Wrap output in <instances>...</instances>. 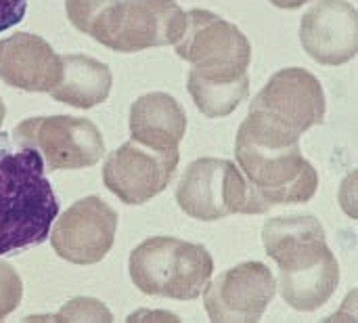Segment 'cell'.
<instances>
[{"mask_svg":"<svg viewBox=\"0 0 358 323\" xmlns=\"http://www.w3.org/2000/svg\"><path fill=\"white\" fill-rule=\"evenodd\" d=\"M235 153L248 181L254 214L273 206L304 204L319 187L315 166L300 151V137L250 111L239 126Z\"/></svg>","mask_w":358,"mask_h":323,"instance_id":"obj_1","label":"cell"},{"mask_svg":"<svg viewBox=\"0 0 358 323\" xmlns=\"http://www.w3.org/2000/svg\"><path fill=\"white\" fill-rule=\"evenodd\" d=\"M266 254L279 265V292L296 311H317L336 294L340 265L315 217H277L262 229Z\"/></svg>","mask_w":358,"mask_h":323,"instance_id":"obj_2","label":"cell"},{"mask_svg":"<svg viewBox=\"0 0 358 323\" xmlns=\"http://www.w3.org/2000/svg\"><path fill=\"white\" fill-rule=\"evenodd\" d=\"M59 202L44 177V160L31 149L0 160V256L46 242Z\"/></svg>","mask_w":358,"mask_h":323,"instance_id":"obj_3","label":"cell"},{"mask_svg":"<svg viewBox=\"0 0 358 323\" xmlns=\"http://www.w3.org/2000/svg\"><path fill=\"white\" fill-rule=\"evenodd\" d=\"M128 269L143 294L195 301L212 277L214 261L199 244L178 238H151L132 250Z\"/></svg>","mask_w":358,"mask_h":323,"instance_id":"obj_4","label":"cell"},{"mask_svg":"<svg viewBox=\"0 0 358 323\" xmlns=\"http://www.w3.org/2000/svg\"><path fill=\"white\" fill-rule=\"evenodd\" d=\"M174 46L178 57L193 65L189 71L191 78L206 82H237L248 76L252 61L248 36L235 23L212 11H189L185 32Z\"/></svg>","mask_w":358,"mask_h":323,"instance_id":"obj_5","label":"cell"},{"mask_svg":"<svg viewBox=\"0 0 358 323\" xmlns=\"http://www.w3.org/2000/svg\"><path fill=\"white\" fill-rule=\"evenodd\" d=\"M182 212L197 221H220L231 214H254L252 193L241 170L218 158H199L176 187Z\"/></svg>","mask_w":358,"mask_h":323,"instance_id":"obj_6","label":"cell"},{"mask_svg":"<svg viewBox=\"0 0 358 323\" xmlns=\"http://www.w3.org/2000/svg\"><path fill=\"white\" fill-rule=\"evenodd\" d=\"M13 139L21 147L36 149L48 170L88 168L94 166L105 153V143L99 128L90 120L73 116L23 120L15 126Z\"/></svg>","mask_w":358,"mask_h":323,"instance_id":"obj_7","label":"cell"},{"mask_svg":"<svg viewBox=\"0 0 358 323\" xmlns=\"http://www.w3.org/2000/svg\"><path fill=\"white\" fill-rule=\"evenodd\" d=\"M185 25L187 13L176 0H117L94 40L117 53H138L176 44Z\"/></svg>","mask_w":358,"mask_h":323,"instance_id":"obj_8","label":"cell"},{"mask_svg":"<svg viewBox=\"0 0 358 323\" xmlns=\"http://www.w3.org/2000/svg\"><path fill=\"white\" fill-rule=\"evenodd\" d=\"M279 128L302 137L325 120V90L319 78L302 67H285L271 76L266 86L250 103Z\"/></svg>","mask_w":358,"mask_h":323,"instance_id":"obj_9","label":"cell"},{"mask_svg":"<svg viewBox=\"0 0 358 323\" xmlns=\"http://www.w3.org/2000/svg\"><path fill=\"white\" fill-rule=\"evenodd\" d=\"M176 166L178 151H157L136 141H128L107 158L103 183L120 202L141 206L170 185Z\"/></svg>","mask_w":358,"mask_h":323,"instance_id":"obj_10","label":"cell"},{"mask_svg":"<svg viewBox=\"0 0 358 323\" xmlns=\"http://www.w3.org/2000/svg\"><path fill=\"white\" fill-rule=\"evenodd\" d=\"M117 214L101 198L90 195L76 202L50 231L55 252L71 265L101 263L113 246Z\"/></svg>","mask_w":358,"mask_h":323,"instance_id":"obj_11","label":"cell"},{"mask_svg":"<svg viewBox=\"0 0 358 323\" xmlns=\"http://www.w3.org/2000/svg\"><path fill=\"white\" fill-rule=\"evenodd\" d=\"M277 282L264 263H243L206 286V311L214 323H256L273 303Z\"/></svg>","mask_w":358,"mask_h":323,"instance_id":"obj_12","label":"cell"},{"mask_svg":"<svg viewBox=\"0 0 358 323\" xmlns=\"http://www.w3.org/2000/svg\"><path fill=\"white\" fill-rule=\"evenodd\" d=\"M300 42L321 65H344L358 53V11L346 0H317L302 17Z\"/></svg>","mask_w":358,"mask_h":323,"instance_id":"obj_13","label":"cell"},{"mask_svg":"<svg viewBox=\"0 0 358 323\" xmlns=\"http://www.w3.org/2000/svg\"><path fill=\"white\" fill-rule=\"evenodd\" d=\"M0 80L27 92H50L61 80V55L36 34H13L0 42Z\"/></svg>","mask_w":358,"mask_h":323,"instance_id":"obj_14","label":"cell"},{"mask_svg":"<svg viewBox=\"0 0 358 323\" xmlns=\"http://www.w3.org/2000/svg\"><path fill=\"white\" fill-rule=\"evenodd\" d=\"M187 132V114L182 105L168 92H149L130 107L132 141L157 149L178 151V143Z\"/></svg>","mask_w":358,"mask_h":323,"instance_id":"obj_15","label":"cell"},{"mask_svg":"<svg viewBox=\"0 0 358 323\" xmlns=\"http://www.w3.org/2000/svg\"><path fill=\"white\" fill-rule=\"evenodd\" d=\"M111 90V71L103 61L88 55H61V80L50 88L55 101L78 109H90L107 101Z\"/></svg>","mask_w":358,"mask_h":323,"instance_id":"obj_16","label":"cell"},{"mask_svg":"<svg viewBox=\"0 0 358 323\" xmlns=\"http://www.w3.org/2000/svg\"><path fill=\"white\" fill-rule=\"evenodd\" d=\"M189 92L197 109L208 118H224L233 114L250 92V76L237 82H206L191 78L187 80Z\"/></svg>","mask_w":358,"mask_h":323,"instance_id":"obj_17","label":"cell"},{"mask_svg":"<svg viewBox=\"0 0 358 323\" xmlns=\"http://www.w3.org/2000/svg\"><path fill=\"white\" fill-rule=\"evenodd\" d=\"M117 0H65V11L76 29L96 38Z\"/></svg>","mask_w":358,"mask_h":323,"instance_id":"obj_18","label":"cell"},{"mask_svg":"<svg viewBox=\"0 0 358 323\" xmlns=\"http://www.w3.org/2000/svg\"><path fill=\"white\" fill-rule=\"evenodd\" d=\"M55 322H113L111 313L94 298H76L65 305L57 315Z\"/></svg>","mask_w":358,"mask_h":323,"instance_id":"obj_19","label":"cell"},{"mask_svg":"<svg viewBox=\"0 0 358 323\" xmlns=\"http://www.w3.org/2000/svg\"><path fill=\"white\" fill-rule=\"evenodd\" d=\"M21 296H23V284L19 273L10 265L0 263V322L19 307Z\"/></svg>","mask_w":358,"mask_h":323,"instance_id":"obj_20","label":"cell"},{"mask_svg":"<svg viewBox=\"0 0 358 323\" xmlns=\"http://www.w3.org/2000/svg\"><path fill=\"white\" fill-rule=\"evenodd\" d=\"M27 0H0V34L23 21Z\"/></svg>","mask_w":358,"mask_h":323,"instance_id":"obj_21","label":"cell"},{"mask_svg":"<svg viewBox=\"0 0 358 323\" xmlns=\"http://www.w3.org/2000/svg\"><path fill=\"white\" fill-rule=\"evenodd\" d=\"M271 2L275 6H279V8H300L306 2H310V0H271Z\"/></svg>","mask_w":358,"mask_h":323,"instance_id":"obj_22","label":"cell"},{"mask_svg":"<svg viewBox=\"0 0 358 323\" xmlns=\"http://www.w3.org/2000/svg\"><path fill=\"white\" fill-rule=\"evenodd\" d=\"M4 116H6V107H4V103H2V99H0V126H2V122H4Z\"/></svg>","mask_w":358,"mask_h":323,"instance_id":"obj_23","label":"cell"}]
</instances>
